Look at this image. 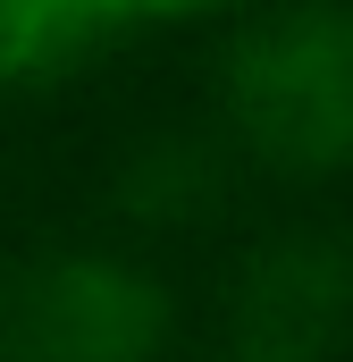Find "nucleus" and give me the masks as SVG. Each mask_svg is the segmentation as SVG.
<instances>
[{
    "mask_svg": "<svg viewBox=\"0 0 353 362\" xmlns=\"http://www.w3.org/2000/svg\"><path fill=\"white\" fill-rule=\"evenodd\" d=\"M227 152L277 177H353V0H286L219 51Z\"/></svg>",
    "mask_w": 353,
    "mask_h": 362,
    "instance_id": "obj_1",
    "label": "nucleus"
},
{
    "mask_svg": "<svg viewBox=\"0 0 353 362\" xmlns=\"http://www.w3.org/2000/svg\"><path fill=\"white\" fill-rule=\"evenodd\" d=\"M176 295L109 245H59L0 270V362H160Z\"/></svg>",
    "mask_w": 353,
    "mask_h": 362,
    "instance_id": "obj_2",
    "label": "nucleus"
},
{
    "mask_svg": "<svg viewBox=\"0 0 353 362\" xmlns=\"http://www.w3.org/2000/svg\"><path fill=\"white\" fill-rule=\"evenodd\" d=\"M353 337V245L277 228L227 278V362H328Z\"/></svg>",
    "mask_w": 353,
    "mask_h": 362,
    "instance_id": "obj_3",
    "label": "nucleus"
},
{
    "mask_svg": "<svg viewBox=\"0 0 353 362\" xmlns=\"http://www.w3.org/2000/svg\"><path fill=\"white\" fill-rule=\"evenodd\" d=\"M126 34L118 0H0V93L59 85Z\"/></svg>",
    "mask_w": 353,
    "mask_h": 362,
    "instance_id": "obj_4",
    "label": "nucleus"
},
{
    "mask_svg": "<svg viewBox=\"0 0 353 362\" xmlns=\"http://www.w3.org/2000/svg\"><path fill=\"white\" fill-rule=\"evenodd\" d=\"M219 194H227V144H210V135H152L118 177V202L143 228H185V219L219 211Z\"/></svg>",
    "mask_w": 353,
    "mask_h": 362,
    "instance_id": "obj_5",
    "label": "nucleus"
},
{
    "mask_svg": "<svg viewBox=\"0 0 353 362\" xmlns=\"http://www.w3.org/2000/svg\"><path fill=\"white\" fill-rule=\"evenodd\" d=\"M126 8V25H143V17H210V8H236V0H118Z\"/></svg>",
    "mask_w": 353,
    "mask_h": 362,
    "instance_id": "obj_6",
    "label": "nucleus"
}]
</instances>
